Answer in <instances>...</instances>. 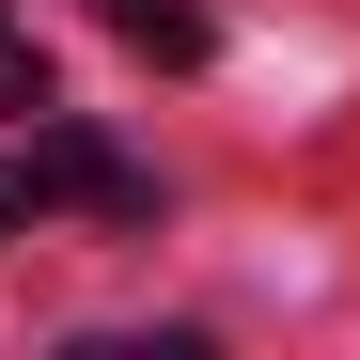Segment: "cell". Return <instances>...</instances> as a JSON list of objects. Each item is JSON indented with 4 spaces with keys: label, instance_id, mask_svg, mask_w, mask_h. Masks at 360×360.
Segmentation results:
<instances>
[{
    "label": "cell",
    "instance_id": "obj_1",
    "mask_svg": "<svg viewBox=\"0 0 360 360\" xmlns=\"http://www.w3.org/2000/svg\"><path fill=\"white\" fill-rule=\"evenodd\" d=\"M32 204H94V219H141V172L110 157L94 126H32Z\"/></svg>",
    "mask_w": 360,
    "mask_h": 360
},
{
    "label": "cell",
    "instance_id": "obj_2",
    "mask_svg": "<svg viewBox=\"0 0 360 360\" xmlns=\"http://www.w3.org/2000/svg\"><path fill=\"white\" fill-rule=\"evenodd\" d=\"M110 32H126L141 63H204V16H188V0H110Z\"/></svg>",
    "mask_w": 360,
    "mask_h": 360
},
{
    "label": "cell",
    "instance_id": "obj_3",
    "mask_svg": "<svg viewBox=\"0 0 360 360\" xmlns=\"http://www.w3.org/2000/svg\"><path fill=\"white\" fill-rule=\"evenodd\" d=\"M0 110H47V47H32V16H0Z\"/></svg>",
    "mask_w": 360,
    "mask_h": 360
},
{
    "label": "cell",
    "instance_id": "obj_4",
    "mask_svg": "<svg viewBox=\"0 0 360 360\" xmlns=\"http://www.w3.org/2000/svg\"><path fill=\"white\" fill-rule=\"evenodd\" d=\"M16 219H32V172H16V157H0V235H16Z\"/></svg>",
    "mask_w": 360,
    "mask_h": 360
}]
</instances>
